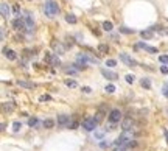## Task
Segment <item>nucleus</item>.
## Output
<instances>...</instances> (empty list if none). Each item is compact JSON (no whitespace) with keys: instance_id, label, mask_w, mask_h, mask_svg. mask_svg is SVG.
Masks as SVG:
<instances>
[{"instance_id":"34","label":"nucleus","mask_w":168,"mask_h":151,"mask_svg":"<svg viewBox=\"0 0 168 151\" xmlns=\"http://www.w3.org/2000/svg\"><path fill=\"white\" fill-rule=\"evenodd\" d=\"M73 44H75V42H73V37H69V39H67V45H69V47H72Z\"/></svg>"},{"instance_id":"24","label":"nucleus","mask_w":168,"mask_h":151,"mask_svg":"<svg viewBox=\"0 0 168 151\" xmlns=\"http://www.w3.org/2000/svg\"><path fill=\"white\" fill-rule=\"evenodd\" d=\"M64 70H66V73H70V75H75L76 72H78L75 67H66V68H64Z\"/></svg>"},{"instance_id":"19","label":"nucleus","mask_w":168,"mask_h":151,"mask_svg":"<svg viewBox=\"0 0 168 151\" xmlns=\"http://www.w3.org/2000/svg\"><path fill=\"white\" fill-rule=\"evenodd\" d=\"M20 128H22V123L20 121H14V123H12V131H14V132H19Z\"/></svg>"},{"instance_id":"29","label":"nucleus","mask_w":168,"mask_h":151,"mask_svg":"<svg viewBox=\"0 0 168 151\" xmlns=\"http://www.w3.org/2000/svg\"><path fill=\"white\" fill-rule=\"evenodd\" d=\"M28 125H30V126H36V125H37V118H36V117H31V118L28 120Z\"/></svg>"},{"instance_id":"14","label":"nucleus","mask_w":168,"mask_h":151,"mask_svg":"<svg viewBox=\"0 0 168 151\" xmlns=\"http://www.w3.org/2000/svg\"><path fill=\"white\" fill-rule=\"evenodd\" d=\"M42 126H44L45 129H51V128L55 126V121L51 120V118H47V120H44V121H42Z\"/></svg>"},{"instance_id":"3","label":"nucleus","mask_w":168,"mask_h":151,"mask_svg":"<svg viewBox=\"0 0 168 151\" xmlns=\"http://www.w3.org/2000/svg\"><path fill=\"white\" fill-rule=\"evenodd\" d=\"M120 59L123 61V62H126L129 67H135L137 65V61L135 59H132L129 54H126V53H120Z\"/></svg>"},{"instance_id":"25","label":"nucleus","mask_w":168,"mask_h":151,"mask_svg":"<svg viewBox=\"0 0 168 151\" xmlns=\"http://www.w3.org/2000/svg\"><path fill=\"white\" fill-rule=\"evenodd\" d=\"M120 33H125V34H131V33H134V30H131V28H126V26H122V28H120Z\"/></svg>"},{"instance_id":"16","label":"nucleus","mask_w":168,"mask_h":151,"mask_svg":"<svg viewBox=\"0 0 168 151\" xmlns=\"http://www.w3.org/2000/svg\"><path fill=\"white\" fill-rule=\"evenodd\" d=\"M139 47H142V48H145L146 51H149V53H157V48L156 47H149V45H146V44H139Z\"/></svg>"},{"instance_id":"1","label":"nucleus","mask_w":168,"mask_h":151,"mask_svg":"<svg viewBox=\"0 0 168 151\" xmlns=\"http://www.w3.org/2000/svg\"><path fill=\"white\" fill-rule=\"evenodd\" d=\"M44 11H45V14L48 17H53V16H56L58 12H59V6L55 2H47L45 6H44Z\"/></svg>"},{"instance_id":"17","label":"nucleus","mask_w":168,"mask_h":151,"mask_svg":"<svg viewBox=\"0 0 168 151\" xmlns=\"http://www.w3.org/2000/svg\"><path fill=\"white\" fill-rule=\"evenodd\" d=\"M98 51L108 53V51H109V45H108V44H100V45H98Z\"/></svg>"},{"instance_id":"26","label":"nucleus","mask_w":168,"mask_h":151,"mask_svg":"<svg viewBox=\"0 0 168 151\" xmlns=\"http://www.w3.org/2000/svg\"><path fill=\"white\" fill-rule=\"evenodd\" d=\"M105 90H106L108 93H114V92H115V86H114V84H108Z\"/></svg>"},{"instance_id":"13","label":"nucleus","mask_w":168,"mask_h":151,"mask_svg":"<svg viewBox=\"0 0 168 151\" xmlns=\"http://www.w3.org/2000/svg\"><path fill=\"white\" fill-rule=\"evenodd\" d=\"M25 26H27V31H33V28H34L33 19H31L30 16H27V17H25Z\"/></svg>"},{"instance_id":"4","label":"nucleus","mask_w":168,"mask_h":151,"mask_svg":"<svg viewBox=\"0 0 168 151\" xmlns=\"http://www.w3.org/2000/svg\"><path fill=\"white\" fill-rule=\"evenodd\" d=\"M120 118H122V112H120V109H112V111L109 112V120H111L112 123L120 121Z\"/></svg>"},{"instance_id":"33","label":"nucleus","mask_w":168,"mask_h":151,"mask_svg":"<svg viewBox=\"0 0 168 151\" xmlns=\"http://www.w3.org/2000/svg\"><path fill=\"white\" fill-rule=\"evenodd\" d=\"M160 72H162L163 75H165V73H168V67H166V65H162V67H160Z\"/></svg>"},{"instance_id":"27","label":"nucleus","mask_w":168,"mask_h":151,"mask_svg":"<svg viewBox=\"0 0 168 151\" xmlns=\"http://www.w3.org/2000/svg\"><path fill=\"white\" fill-rule=\"evenodd\" d=\"M159 61H160L162 64H168V54H160V56H159Z\"/></svg>"},{"instance_id":"37","label":"nucleus","mask_w":168,"mask_h":151,"mask_svg":"<svg viewBox=\"0 0 168 151\" xmlns=\"http://www.w3.org/2000/svg\"><path fill=\"white\" fill-rule=\"evenodd\" d=\"M166 142H168V132H166Z\"/></svg>"},{"instance_id":"35","label":"nucleus","mask_w":168,"mask_h":151,"mask_svg":"<svg viewBox=\"0 0 168 151\" xmlns=\"http://www.w3.org/2000/svg\"><path fill=\"white\" fill-rule=\"evenodd\" d=\"M163 95L168 98V86H165V87H163Z\"/></svg>"},{"instance_id":"31","label":"nucleus","mask_w":168,"mask_h":151,"mask_svg":"<svg viewBox=\"0 0 168 151\" xmlns=\"http://www.w3.org/2000/svg\"><path fill=\"white\" fill-rule=\"evenodd\" d=\"M66 84H67L69 87H76V81H73V79H67V81H66Z\"/></svg>"},{"instance_id":"8","label":"nucleus","mask_w":168,"mask_h":151,"mask_svg":"<svg viewBox=\"0 0 168 151\" xmlns=\"http://www.w3.org/2000/svg\"><path fill=\"white\" fill-rule=\"evenodd\" d=\"M12 26H14V28L16 30H27V26H25V22L20 19V17H17V19H14V20H12Z\"/></svg>"},{"instance_id":"30","label":"nucleus","mask_w":168,"mask_h":151,"mask_svg":"<svg viewBox=\"0 0 168 151\" xmlns=\"http://www.w3.org/2000/svg\"><path fill=\"white\" fill-rule=\"evenodd\" d=\"M106 65L108 67H115V65H117V61H115V59H109V61H106Z\"/></svg>"},{"instance_id":"23","label":"nucleus","mask_w":168,"mask_h":151,"mask_svg":"<svg viewBox=\"0 0 168 151\" xmlns=\"http://www.w3.org/2000/svg\"><path fill=\"white\" fill-rule=\"evenodd\" d=\"M66 20H67L69 23H76V17H75L73 14H67V16H66Z\"/></svg>"},{"instance_id":"21","label":"nucleus","mask_w":168,"mask_h":151,"mask_svg":"<svg viewBox=\"0 0 168 151\" xmlns=\"http://www.w3.org/2000/svg\"><path fill=\"white\" fill-rule=\"evenodd\" d=\"M142 86H143L145 89H149L151 87V83H149V79L148 78H143V79H142V83H140Z\"/></svg>"},{"instance_id":"18","label":"nucleus","mask_w":168,"mask_h":151,"mask_svg":"<svg viewBox=\"0 0 168 151\" xmlns=\"http://www.w3.org/2000/svg\"><path fill=\"white\" fill-rule=\"evenodd\" d=\"M103 28H105L106 31H111V30L114 28V25H112V22H108V20H106V22H103Z\"/></svg>"},{"instance_id":"28","label":"nucleus","mask_w":168,"mask_h":151,"mask_svg":"<svg viewBox=\"0 0 168 151\" xmlns=\"http://www.w3.org/2000/svg\"><path fill=\"white\" fill-rule=\"evenodd\" d=\"M39 100L41 101H50L51 97H50V95H47V93H44V95H41V97H39Z\"/></svg>"},{"instance_id":"7","label":"nucleus","mask_w":168,"mask_h":151,"mask_svg":"<svg viewBox=\"0 0 168 151\" xmlns=\"http://www.w3.org/2000/svg\"><path fill=\"white\" fill-rule=\"evenodd\" d=\"M69 123H70V115H66V114L58 115V125H61V126H69Z\"/></svg>"},{"instance_id":"6","label":"nucleus","mask_w":168,"mask_h":151,"mask_svg":"<svg viewBox=\"0 0 168 151\" xmlns=\"http://www.w3.org/2000/svg\"><path fill=\"white\" fill-rule=\"evenodd\" d=\"M132 126H134V120H132L131 117H126V118H123V121H122V128H123L125 131L132 129Z\"/></svg>"},{"instance_id":"22","label":"nucleus","mask_w":168,"mask_h":151,"mask_svg":"<svg viewBox=\"0 0 168 151\" xmlns=\"http://www.w3.org/2000/svg\"><path fill=\"white\" fill-rule=\"evenodd\" d=\"M78 126H80L78 120H72V121L69 123V128H70V129H76V128H78Z\"/></svg>"},{"instance_id":"36","label":"nucleus","mask_w":168,"mask_h":151,"mask_svg":"<svg viewBox=\"0 0 168 151\" xmlns=\"http://www.w3.org/2000/svg\"><path fill=\"white\" fill-rule=\"evenodd\" d=\"M83 90H84L86 93H89V92H90V87H83Z\"/></svg>"},{"instance_id":"2","label":"nucleus","mask_w":168,"mask_h":151,"mask_svg":"<svg viewBox=\"0 0 168 151\" xmlns=\"http://www.w3.org/2000/svg\"><path fill=\"white\" fill-rule=\"evenodd\" d=\"M83 128H84L86 131H94V129L97 128V121H95L94 118H86V120L83 121Z\"/></svg>"},{"instance_id":"9","label":"nucleus","mask_w":168,"mask_h":151,"mask_svg":"<svg viewBox=\"0 0 168 151\" xmlns=\"http://www.w3.org/2000/svg\"><path fill=\"white\" fill-rule=\"evenodd\" d=\"M3 53H5V56H6L9 61H16V58H17V54H16L14 50H8V48H5Z\"/></svg>"},{"instance_id":"15","label":"nucleus","mask_w":168,"mask_h":151,"mask_svg":"<svg viewBox=\"0 0 168 151\" xmlns=\"http://www.w3.org/2000/svg\"><path fill=\"white\" fill-rule=\"evenodd\" d=\"M17 84L20 86V87H25V89H33L36 84L34 83H28V81H17Z\"/></svg>"},{"instance_id":"5","label":"nucleus","mask_w":168,"mask_h":151,"mask_svg":"<svg viewBox=\"0 0 168 151\" xmlns=\"http://www.w3.org/2000/svg\"><path fill=\"white\" fill-rule=\"evenodd\" d=\"M101 75L105 76L106 79H111V81H115L118 78V75L115 73V72H111V70H108V68H101Z\"/></svg>"},{"instance_id":"10","label":"nucleus","mask_w":168,"mask_h":151,"mask_svg":"<svg viewBox=\"0 0 168 151\" xmlns=\"http://www.w3.org/2000/svg\"><path fill=\"white\" fill-rule=\"evenodd\" d=\"M51 47L55 48V51H56L58 54L64 53V47H62V44H61V42H56V40H53V42H51Z\"/></svg>"},{"instance_id":"12","label":"nucleus","mask_w":168,"mask_h":151,"mask_svg":"<svg viewBox=\"0 0 168 151\" xmlns=\"http://www.w3.org/2000/svg\"><path fill=\"white\" fill-rule=\"evenodd\" d=\"M3 107V112H11V111H14V103H11V101H5L2 104Z\"/></svg>"},{"instance_id":"20","label":"nucleus","mask_w":168,"mask_h":151,"mask_svg":"<svg viewBox=\"0 0 168 151\" xmlns=\"http://www.w3.org/2000/svg\"><path fill=\"white\" fill-rule=\"evenodd\" d=\"M140 34H142V37H145V39H151V37H153V31H151V30H146V31H142Z\"/></svg>"},{"instance_id":"32","label":"nucleus","mask_w":168,"mask_h":151,"mask_svg":"<svg viewBox=\"0 0 168 151\" xmlns=\"http://www.w3.org/2000/svg\"><path fill=\"white\" fill-rule=\"evenodd\" d=\"M134 75H126V83H129V84H131V83H134Z\"/></svg>"},{"instance_id":"11","label":"nucleus","mask_w":168,"mask_h":151,"mask_svg":"<svg viewBox=\"0 0 168 151\" xmlns=\"http://www.w3.org/2000/svg\"><path fill=\"white\" fill-rule=\"evenodd\" d=\"M0 9H2V16L3 17H8L9 16V12H11V9H9V6H8V3H2V5H0Z\"/></svg>"}]
</instances>
